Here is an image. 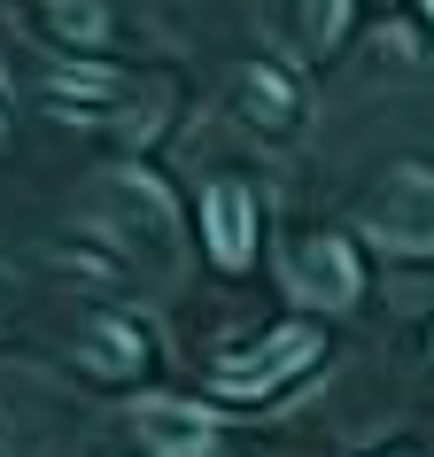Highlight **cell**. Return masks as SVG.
I'll return each instance as SVG.
<instances>
[{
  "instance_id": "obj_11",
  "label": "cell",
  "mask_w": 434,
  "mask_h": 457,
  "mask_svg": "<svg viewBox=\"0 0 434 457\" xmlns=\"http://www.w3.org/2000/svg\"><path fill=\"white\" fill-rule=\"evenodd\" d=\"M427 16H434V0H427Z\"/></svg>"
},
{
  "instance_id": "obj_10",
  "label": "cell",
  "mask_w": 434,
  "mask_h": 457,
  "mask_svg": "<svg viewBox=\"0 0 434 457\" xmlns=\"http://www.w3.org/2000/svg\"><path fill=\"white\" fill-rule=\"evenodd\" d=\"M0 132H8V117H0Z\"/></svg>"
},
{
  "instance_id": "obj_1",
  "label": "cell",
  "mask_w": 434,
  "mask_h": 457,
  "mask_svg": "<svg viewBox=\"0 0 434 457\" xmlns=\"http://www.w3.org/2000/svg\"><path fill=\"white\" fill-rule=\"evenodd\" d=\"M357 225L388 256H434V170L427 163H396L380 187L364 194Z\"/></svg>"
},
{
  "instance_id": "obj_8",
  "label": "cell",
  "mask_w": 434,
  "mask_h": 457,
  "mask_svg": "<svg viewBox=\"0 0 434 457\" xmlns=\"http://www.w3.org/2000/svg\"><path fill=\"white\" fill-rule=\"evenodd\" d=\"M54 31H63V39H86V47H94L101 31H109V16H101V0H54Z\"/></svg>"
},
{
  "instance_id": "obj_4",
  "label": "cell",
  "mask_w": 434,
  "mask_h": 457,
  "mask_svg": "<svg viewBox=\"0 0 434 457\" xmlns=\"http://www.w3.org/2000/svg\"><path fill=\"white\" fill-rule=\"evenodd\" d=\"M132 434L155 457H210L217 450V419L202 403H179V395H140L132 403Z\"/></svg>"
},
{
  "instance_id": "obj_3",
  "label": "cell",
  "mask_w": 434,
  "mask_h": 457,
  "mask_svg": "<svg viewBox=\"0 0 434 457\" xmlns=\"http://www.w3.org/2000/svg\"><path fill=\"white\" fill-rule=\"evenodd\" d=\"M311 364H318V326H280V334H264L248 357L217 364V387H225V395H271V387H288L295 372H311Z\"/></svg>"
},
{
  "instance_id": "obj_5",
  "label": "cell",
  "mask_w": 434,
  "mask_h": 457,
  "mask_svg": "<svg viewBox=\"0 0 434 457\" xmlns=\"http://www.w3.org/2000/svg\"><path fill=\"white\" fill-rule=\"evenodd\" d=\"M202 241H210V256L225 271L256 264V194H248L241 179H217V187L202 194Z\"/></svg>"
},
{
  "instance_id": "obj_6",
  "label": "cell",
  "mask_w": 434,
  "mask_h": 457,
  "mask_svg": "<svg viewBox=\"0 0 434 457\" xmlns=\"http://www.w3.org/2000/svg\"><path fill=\"white\" fill-rule=\"evenodd\" d=\"M233 109H241L256 132H295V124H303V94H295V78L271 71V62H248V71L233 78Z\"/></svg>"
},
{
  "instance_id": "obj_2",
  "label": "cell",
  "mask_w": 434,
  "mask_h": 457,
  "mask_svg": "<svg viewBox=\"0 0 434 457\" xmlns=\"http://www.w3.org/2000/svg\"><path fill=\"white\" fill-rule=\"evenodd\" d=\"M280 287H288L295 303H311V311H349V303H357V287H364V271H357V256H349V241L311 233V241L288 248Z\"/></svg>"
},
{
  "instance_id": "obj_7",
  "label": "cell",
  "mask_w": 434,
  "mask_h": 457,
  "mask_svg": "<svg viewBox=\"0 0 434 457\" xmlns=\"http://www.w3.org/2000/svg\"><path fill=\"white\" fill-rule=\"evenodd\" d=\"M140 357H147V341H140V326H124V318H101L94 334H86V364H94L101 380L140 372Z\"/></svg>"
},
{
  "instance_id": "obj_12",
  "label": "cell",
  "mask_w": 434,
  "mask_h": 457,
  "mask_svg": "<svg viewBox=\"0 0 434 457\" xmlns=\"http://www.w3.org/2000/svg\"><path fill=\"white\" fill-rule=\"evenodd\" d=\"M396 457H404V450H396Z\"/></svg>"
},
{
  "instance_id": "obj_9",
  "label": "cell",
  "mask_w": 434,
  "mask_h": 457,
  "mask_svg": "<svg viewBox=\"0 0 434 457\" xmlns=\"http://www.w3.org/2000/svg\"><path fill=\"white\" fill-rule=\"evenodd\" d=\"M341 24H349V0H303V39H311L318 54L341 39Z\"/></svg>"
}]
</instances>
